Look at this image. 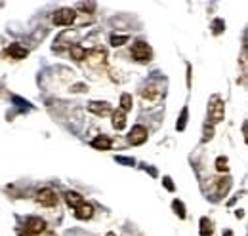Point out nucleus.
<instances>
[{
  "label": "nucleus",
  "mask_w": 248,
  "mask_h": 236,
  "mask_svg": "<svg viewBox=\"0 0 248 236\" xmlns=\"http://www.w3.org/2000/svg\"><path fill=\"white\" fill-rule=\"evenodd\" d=\"M132 58L136 59V61H140V63H147V61H151V58H153V50H151V46L147 42L138 40L132 46Z\"/></svg>",
  "instance_id": "f257e3e1"
},
{
  "label": "nucleus",
  "mask_w": 248,
  "mask_h": 236,
  "mask_svg": "<svg viewBox=\"0 0 248 236\" xmlns=\"http://www.w3.org/2000/svg\"><path fill=\"white\" fill-rule=\"evenodd\" d=\"M75 19H77V12L71 10V8H62V10H58V12L54 14V17H52V21H54L58 27H71V25L75 23Z\"/></svg>",
  "instance_id": "f03ea898"
},
{
  "label": "nucleus",
  "mask_w": 248,
  "mask_h": 236,
  "mask_svg": "<svg viewBox=\"0 0 248 236\" xmlns=\"http://www.w3.org/2000/svg\"><path fill=\"white\" fill-rule=\"evenodd\" d=\"M34 200L40 204V206L44 207H54L58 206V194L52 191V189H40L38 192H36V196H34Z\"/></svg>",
  "instance_id": "7ed1b4c3"
},
{
  "label": "nucleus",
  "mask_w": 248,
  "mask_h": 236,
  "mask_svg": "<svg viewBox=\"0 0 248 236\" xmlns=\"http://www.w3.org/2000/svg\"><path fill=\"white\" fill-rule=\"evenodd\" d=\"M223 117H225V105H223V101L219 97H212V103L208 107V118H210V122L217 124V122L223 120Z\"/></svg>",
  "instance_id": "20e7f679"
},
{
  "label": "nucleus",
  "mask_w": 248,
  "mask_h": 236,
  "mask_svg": "<svg viewBox=\"0 0 248 236\" xmlns=\"http://www.w3.org/2000/svg\"><path fill=\"white\" fill-rule=\"evenodd\" d=\"M46 231V221L40 219V217H31L25 221V227H23V233L27 236H36L42 235Z\"/></svg>",
  "instance_id": "39448f33"
},
{
  "label": "nucleus",
  "mask_w": 248,
  "mask_h": 236,
  "mask_svg": "<svg viewBox=\"0 0 248 236\" xmlns=\"http://www.w3.org/2000/svg\"><path fill=\"white\" fill-rule=\"evenodd\" d=\"M147 128H143V126H134L132 128V132H130V135H128V141L132 143V145H143L145 141H147Z\"/></svg>",
  "instance_id": "423d86ee"
},
{
  "label": "nucleus",
  "mask_w": 248,
  "mask_h": 236,
  "mask_svg": "<svg viewBox=\"0 0 248 236\" xmlns=\"http://www.w3.org/2000/svg\"><path fill=\"white\" fill-rule=\"evenodd\" d=\"M88 111L93 113V115H97V117H107L111 113V105L107 101H90Z\"/></svg>",
  "instance_id": "0eeeda50"
},
{
  "label": "nucleus",
  "mask_w": 248,
  "mask_h": 236,
  "mask_svg": "<svg viewBox=\"0 0 248 236\" xmlns=\"http://www.w3.org/2000/svg\"><path fill=\"white\" fill-rule=\"evenodd\" d=\"M6 54L12 59H25L29 52H27V48H23V46H19V44H10V46L6 48Z\"/></svg>",
  "instance_id": "6e6552de"
},
{
  "label": "nucleus",
  "mask_w": 248,
  "mask_h": 236,
  "mask_svg": "<svg viewBox=\"0 0 248 236\" xmlns=\"http://www.w3.org/2000/svg\"><path fill=\"white\" fill-rule=\"evenodd\" d=\"M65 202H67V206L69 207L77 209L78 206L84 204V198H82L78 192H75V191H67V192H65Z\"/></svg>",
  "instance_id": "1a4fd4ad"
},
{
  "label": "nucleus",
  "mask_w": 248,
  "mask_h": 236,
  "mask_svg": "<svg viewBox=\"0 0 248 236\" xmlns=\"http://www.w3.org/2000/svg\"><path fill=\"white\" fill-rule=\"evenodd\" d=\"M75 217L77 219H82V221H86V219H92L93 217V206L92 204H82V206H78L75 209Z\"/></svg>",
  "instance_id": "9d476101"
},
{
  "label": "nucleus",
  "mask_w": 248,
  "mask_h": 236,
  "mask_svg": "<svg viewBox=\"0 0 248 236\" xmlns=\"http://www.w3.org/2000/svg\"><path fill=\"white\" fill-rule=\"evenodd\" d=\"M111 145H113V141L107 135H97L95 139H92V147L97 148V150H109Z\"/></svg>",
  "instance_id": "9b49d317"
},
{
  "label": "nucleus",
  "mask_w": 248,
  "mask_h": 236,
  "mask_svg": "<svg viewBox=\"0 0 248 236\" xmlns=\"http://www.w3.org/2000/svg\"><path fill=\"white\" fill-rule=\"evenodd\" d=\"M113 128L115 130H124L126 128V113H123L121 109L113 113Z\"/></svg>",
  "instance_id": "f8f14e48"
},
{
  "label": "nucleus",
  "mask_w": 248,
  "mask_h": 236,
  "mask_svg": "<svg viewBox=\"0 0 248 236\" xmlns=\"http://www.w3.org/2000/svg\"><path fill=\"white\" fill-rule=\"evenodd\" d=\"M71 58L77 59V61H82V59L88 58V52H86L80 44H73V46H71Z\"/></svg>",
  "instance_id": "ddd939ff"
},
{
  "label": "nucleus",
  "mask_w": 248,
  "mask_h": 236,
  "mask_svg": "<svg viewBox=\"0 0 248 236\" xmlns=\"http://www.w3.org/2000/svg\"><path fill=\"white\" fill-rule=\"evenodd\" d=\"M141 97H143L145 101H156V99L160 97V91H158L155 86H149V88L141 89Z\"/></svg>",
  "instance_id": "4468645a"
},
{
  "label": "nucleus",
  "mask_w": 248,
  "mask_h": 236,
  "mask_svg": "<svg viewBox=\"0 0 248 236\" xmlns=\"http://www.w3.org/2000/svg\"><path fill=\"white\" fill-rule=\"evenodd\" d=\"M132 105H134L132 95H130V93H123V95H121V111H123V113L130 111V109H132Z\"/></svg>",
  "instance_id": "2eb2a0df"
},
{
  "label": "nucleus",
  "mask_w": 248,
  "mask_h": 236,
  "mask_svg": "<svg viewBox=\"0 0 248 236\" xmlns=\"http://www.w3.org/2000/svg\"><path fill=\"white\" fill-rule=\"evenodd\" d=\"M201 236H212V223L206 217L201 219Z\"/></svg>",
  "instance_id": "dca6fc26"
},
{
  "label": "nucleus",
  "mask_w": 248,
  "mask_h": 236,
  "mask_svg": "<svg viewBox=\"0 0 248 236\" xmlns=\"http://www.w3.org/2000/svg\"><path fill=\"white\" fill-rule=\"evenodd\" d=\"M124 42H128V36L126 34H113L111 36V46H123Z\"/></svg>",
  "instance_id": "f3484780"
},
{
  "label": "nucleus",
  "mask_w": 248,
  "mask_h": 236,
  "mask_svg": "<svg viewBox=\"0 0 248 236\" xmlns=\"http://www.w3.org/2000/svg\"><path fill=\"white\" fill-rule=\"evenodd\" d=\"M172 207H174V211L180 215V219H186V207H184V204H182L180 200H174V202H172Z\"/></svg>",
  "instance_id": "a211bd4d"
},
{
  "label": "nucleus",
  "mask_w": 248,
  "mask_h": 236,
  "mask_svg": "<svg viewBox=\"0 0 248 236\" xmlns=\"http://www.w3.org/2000/svg\"><path fill=\"white\" fill-rule=\"evenodd\" d=\"M216 170L217 172H227L229 170V166H227V158L225 156H219L216 160Z\"/></svg>",
  "instance_id": "6ab92c4d"
},
{
  "label": "nucleus",
  "mask_w": 248,
  "mask_h": 236,
  "mask_svg": "<svg viewBox=\"0 0 248 236\" xmlns=\"http://www.w3.org/2000/svg\"><path fill=\"white\" fill-rule=\"evenodd\" d=\"M223 29H225V23H223L221 19H216V21L212 23V32H214V34H219Z\"/></svg>",
  "instance_id": "aec40b11"
},
{
  "label": "nucleus",
  "mask_w": 248,
  "mask_h": 236,
  "mask_svg": "<svg viewBox=\"0 0 248 236\" xmlns=\"http://www.w3.org/2000/svg\"><path fill=\"white\" fill-rule=\"evenodd\" d=\"M186 124H187V109H184V111H182V117H180V122H178L176 128L182 132V130H186Z\"/></svg>",
  "instance_id": "412c9836"
},
{
  "label": "nucleus",
  "mask_w": 248,
  "mask_h": 236,
  "mask_svg": "<svg viewBox=\"0 0 248 236\" xmlns=\"http://www.w3.org/2000/svg\"><path fill=\"white\" fill-rule=\"evenodd\" d=\"M212 135H214L212 126H204V137H202V141H210V139H212Z\"/></svg>",
  "instance_id": "4be33fe9"
},
{
  "label": "nucleus",
  "mask_w": 248,
  "mask_h": 236,
  "mask_svg": "<svg viewBox=\"0 0 248 236\" xmlns=\"http://www.w3.org/2000/svg\"><path fill=\"white\" fill-rule=\"evenodd\" d=\"M162 183H164V187H166L168 191H174V183H172V179H170V177H164V179H162Z\"/></svg>",
  "instance_id": "5701e85b"
},
{
  "label": "nucleus",
  "mask_w": 248,
  "mask_h": 236,
  "mask_svg": "<svg viewBox=\"0 0 248 236\" xmlns=\"http://www.w3.org/2000/svg\"><path fill=\"white\" fill-rule=\"evenodd\" d=\"M117 162H121V164H128V166H134V160H132V158H123V156H117Z\"/></svg>",
  "instance_id": "b1692460"
},
{
  "label": "nucleus",
  "mask_w": 248,
  "mask_h": 236,
  "mask_svg": "<svg viewBox=\"0 0 248 236\" xmlns=\"http://www.w3.org/2000/svg\"><path fill=\"white\" fill-rule=\"evenodd\" d=\"M80 8H84V10H93L95 8V4H78Z\"/></svg>",
  "instance_id": "393cba45"
},
{
  "label": "nucleus",
  "mask_w": 248,
  "mask_h": 236,
  "mask_svg": "<svg viewBox=\"0 0 248 236\" xmlns=\"http://www.w3.org/2000/svg\"><path fill=\"white\" fill-rule=\"evenodd\" d=\"M225 236H233V233L231 231H225Z\"/></svg>",
  "instance_id": "a878e982"
},
{
  "label": "nucleus",
  "mask_w": 248,
  "mask_h": 236,
  "mask_svg": "<svg viewBox=\"0 0 248 236\" xmlns=\"http://www.w3.org/2000/svg\"><path fill=\"white\" fill-rule=\"evenodd\" d=\"M107 236H117L115 233H107Z\"/></svg>",
  "instance_id": "bb28decb"
}]
</instances>
